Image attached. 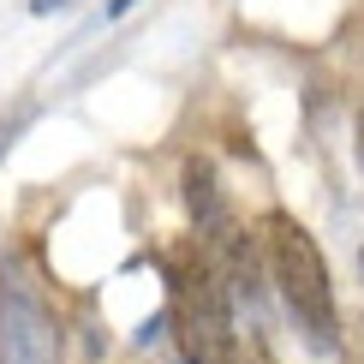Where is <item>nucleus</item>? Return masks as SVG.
Segmentation results:
<instances>
[{"label": "nucleus", "mask_w": 364, "mask_h": 364, "mask_svg": "<svg viewBox=\"0 0 364 364\" xmlns=\"http://www.w3.org/2000/svg\"><path fill=\"white\" fill-rule=\"evenodd\" d=\"M173 328L191 364H239V335H233V316H227L221 269L197 245L173 257Z\"/></svg>", "instance_id": "nucleus-2"}, {"label": "nucleus", "mask_w": 364, "mask_h": 364, "mask_svg": "<svg viewBox=\"0 0 364 364\" xmlns=\"http://www.w3.org/2000/svg\"><path fill=\"white\" fill-rule=\"evenodd\" d=\"M132 6H138V0H114V6H108V12H114V18H119V12H132Z\"/></svg>", "instance_id": "nucleus-6"}, {"label": "nucleus", "mask_w": 364, "mask_h": 364, "mask_svg": "<svg viewBox=\"0 0 364 364\" xmlns=\"http://www.w3.org/2000/svg\"><path fill=\"white\" fill-rule=\"evenodd\" d=\"M186 203H191V215H197V227L209 239L227 233V203H221V186H215V168L209 161H186Z\"/></svg>", "instance_id": "nucleus-4"}, {"label": "nucleus", "mask_w": 364, "mask_h": 364, "mask_svg": "<svg viewBox=\"0 0 364 364\" xmlns=\"http://www.w3.org/2000/svg\"><path fill=\"white\" fill-rule=\"evenodd\" d=\"M0 346H6V364H60L54 323L42 316L36 299L18 293V287L0 293Z\"/></svg>", "instance_id": "nucleus-3"}, {"label": "nucleus", "mask_w": 364, "mask_h": 364, "mask_svg": "<svg viewBox=\"0 0 364 364\" xmlns=\"http://www.w3.org/2000/svg\"><path fill=\"white\" fill-rule=\"evenodd\" d=\"M30 6H36V12H48V6H66V0H30Z\"/></svg>", "instance_id": "nucleus-7"}, {"label": "nucleus", "mask_w": 364, "mask_h": 364, "mask_svg": "<svg viewBox=\"0 0 364 364\" xmlns=\"http://www.w3.org/2000/svg\"><path fill=\"white\" fill-rule=\"evenodd\" d=\"M239 364H275V358H269V353H263V346H257V341H251V346H245V353H239Z\"/></svg>", "instance_id": "nucleus-5"}, {"label": "nucleus", "mask_w": 364, "mask_h": 364, "mask_svg": "<svg viewBox=\"0 0 364 364\" xmlns=\"http://www.w3.org/2000/svg\"><path fill=\"white\" fill-rule=\"evenodd\" d=\"M263 251H269V275H275L287 311L305 323V335L316 346H328L341 316H335V281H328V263L316 251V239L287 209H275V215H263Z\"/></svg>", "instance_id": "nucleus-1"}]
</instances>
